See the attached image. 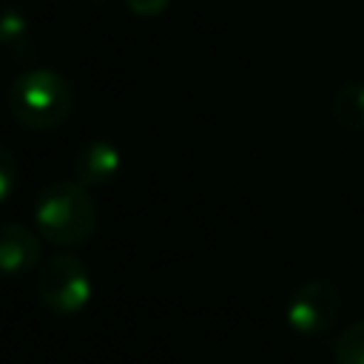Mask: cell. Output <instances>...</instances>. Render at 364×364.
Masks as SVG:
<instances>
[{"instance_id":"8fae6325","label":"cell","mask_w":364,"mask_h":364,"mask_svg":"<svg viewBox=\"0 0 364 364\" xmlns=\"http://www.w3.org/2000/svg\"><path fill=\"white\" fill-rule=\"evenodd\" d=\"M136 17H159L168 6H171V0H122Z\"/></svg>"},{"instance_id":"8992f818","label":"cell","mask_w":364,"mask_h":364,"mask_svg":"<svg viewBox=\"0 0 364 364\" xmlns=\"http://www.w3.org/2000/svg\"><path fill=\"white\" fill-rule=\"evenodd\" d=\"M119 165H122V156L111 139H105V136L88 139L77 151L74 182H80L82 188H102L119 173Z\"/></svg>"},{"instance_id":"5b68a950","label":"cell","mask_w":364,"mask_h":364,"mask_svg":"<svg viewBox=\"0 0 364 364\" xmlns=\"http://www.w3.org/2000/svg\"><path fill=\"white\" fill-rule=\"evenodd\" d=\"M40 264V233L20 222L0 225V273L23 276Z\"/></svg>"},{"instance_id":"6da1fadb","label":"cell","mask_w":364,"mask_h":364,"mask_svg":"<svg viewBox=\"0 0 364 364\" xmlns=\"http://www.w3.org/2000/svg\"><path fill=\"white\" fill-rule=\"evenodd\" d=\"M34 228L40 239L57 247H80L97 228V205L74 179L48 182L34 199Z\"/></svg>"},{"instance_id":"30bf717a","label":"cell","mask_w":364,"mask_h":364,"mask_svg":"<svg viewBox=\"0 0 364 364\" xmlns=\"http://www.w3.org/2000/svg\"><path fill=\"white\" fill-rule=\"evenodd\" d=\"M14 185H17V162H14V154L0 145V205L14 193Z\"/></svg>"},{"instance_id":"277c9868","label":"cell","mask_w":364,"mask_h":364,"mask_svg":"<svg viewBox=\"0 0 364 364\" xmlns=\"http://www.w3.org/2000/svg\"><path fill=\"white\" fill-rule=\"evenodd\" d=\"M338 310L341 299L336 284H330L327 279H310L290 293L284 304V318L299 336H321L336 324Z\"/></svg>"},{"instance_id":"52a82bcc","label":"cell","mask_w":364,"mask_h":364,"mask_svg":"<svg viewBox=\"0 0 364 364\" xmlns=\"http://www.w3.org/2000/svg\"><path fill=\"white\" fill-rule=\"evenodd\" d=\"M330 114L344 131H364V82H347L333 94Z\"/></svg>"},{"instance_id":"7a4b0ae2","label":"cell","mask_w":364,"mask_h":364,"mask_svg":"<svg viewBox=\"0 0 364 364\" xmlns=\"http://www.w3.org/2000/svg\"><path fill=\"white\" fill-rule=\"evenodd\" d=\"M74 85L46 65L23 68L9 85V111L28 131H54L74 111Z\"/></svg>"},{"instance_id":"7c38bea8","label":"cell","mask_w":364,"mask_h":364,"mask_svg":"<svg viewBox=\"0 0 364 364\" xmlns=\"http://www.w3.org/2000/svg\"><path fill=\"white\" fill-rule=\"evenodd\" d=\"M91 3H102V0H91Z\"/></svg>"},{"instance_id":"9c48e42d","label":"cell","mask_w":364,"mask_h":364,"mask_svg":"<svg viewBox=\"0 0 364 364\" xmlns=\"http://www.w3.org/2000/svg\"><path fill=\"white\" fill-rule=\"evenodd\" d=\"M31 31H28V23L26 17L11 9V6H3L0 9V46L3 48H23L28 43Z\"/></svg>"},{"instance_id":"ba28073f","label":"cell","mask_w":364,"mask_h":364,"mask_svg":"<svg viewBox=\"0 0 364 364\" xmlns=\"http://www.w3.org/2000/svg\"><path fill=\"white\" fill-rule=\"evenodd\" d=\"M333 361L336 364H364V318L341 330L333 347Z\"/></svg>"},{"instance_id":"3957f363","label":"cell","mask_w":364,"mask_h":364,"mask_svg":"<svg viewBox=\"0 0 364 364\" xmlns=\"http://www.w3.org/2000/svg\"><path fill=\"white\" fill-rule=\"evenodd\" d=\"M94 282L88 264L74 253H54L37 267V296L46 310L57 316H74L91 301Z\"/></svg>"}]
</instances>
